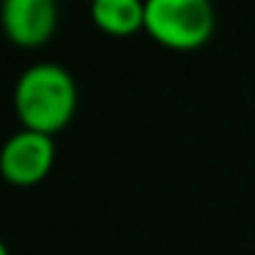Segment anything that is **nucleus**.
<instances>
[{
  "label": "nucleus",
  "mask_w": 255,
  "mask_h": 255,
  "mask_svg": "<svg viewBox=\"0 0 255 255\" xmlns=\"http://www.w3.org/2000/svg\"><path fill=\"white\" fill-rule=\"evenodd\" d=\"M55 162V143L50 134L22 129L11 134L0 148V173L8 184L33 187L50 173Z\"/></svg>",
  "instance_id": "3"
},
{
  "label": "nucleus",
  "mask_w": 255,
  "mask_h": 255,
  "mask_svg": "<svg viewBox=\"0 0 255 255\" xmlns=\"http://www.w3.org/2000/svg\"><path fill=\"white\" fill-rule=\"evenodd\" d=\"M0 22L14 44L39 47L50 41L58 28V3L55 0H3Z\"/></svg>",
  "instance_id": "4"
},
{
  "label": "nucleus",
  "mask_w": 255,
  "mask_h": 255,
  "mask_svg": "<svg viewBox=\"0 0 255 255\" xmlns=\"http://www.w3.org/2000/svg\"><path fill=\"white\" fill-rule=\"evenodd\" d=\"M91 17L110 36H132L145 30V0H94Z\"/></svg>",
  "instance_id": "5"
},
{
  "label": "nucleus",
  "mask_w": 255,
  "mask_h": 255,
  "mask_svg": "<svg viewBox=\"0 0 255 255\" xmlns=\"http://www.w3.org/2000/svg\"><path fill=\"white\" fill-rule=\"evenodd\" d=\"M14 105L22 129L55 134L74 118L77 85L74 77L58 63H33L17 80Z\"/></svg>",
  "instance_id": "1"
},
{
  "label": "nucleus",
  "mask_w": 255,
  "mask_h": 255,
  "mask_svg": "<svg viewBox=\"0 0 255 255\" xmlns=\"http://www.w3.org/2000/svg\"><path fill=\"white\" fill-rule=\"evenodd\" d=\"M145 30L170 50H195L214 30L211 0H145Z\"/></svg>",
  "instance_id": "2"
},
{
  "label": "nucleus",
  "mask_w": 255,
  "mask_h": 255,
  "mask_svg": "<svg viewBox=\"0 0 255 255\" xmlns=\"http://www.w3.org/2000/svg\"><path fill=\"white\" fill-rule=\"evenodd\" d=\"M0 255H8V250H6V244L0 242Z\"/></svg>",
  "instance_id": "6"
}]
</instances>
